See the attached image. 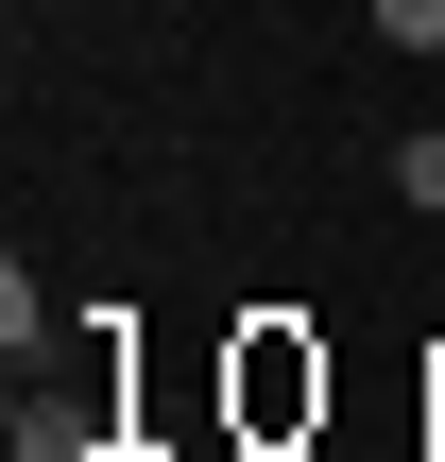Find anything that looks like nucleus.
I'll list each match as a JSON object with an SVG mask.
<instances>
[{
  "label": "nucleus",
  "mask_w": 445,
  "mask_h": 462,
  "mask_svg": "<svg viewBox=\"0 0 445 462\" xmlns=\"http://www.w3.org/2000/svg\"><path fill=\"white\" fill-rule=\"evenodd\" d=\"M223 411H240L257 446L326 429V343H309V326H240V377H223Z\"/></svg>",
  "instance_id": "f257e3e1"
},
{
  "label": "nucleus",
  "mask_w": 445,
  "mask_h": 462,
  "mask_svg": "<svg viewBox=\"0 0 445 462\" xmlns=\"http://www.w3.org/2000/svg\"><path fill=\"white\" fill-rule=\"evenodd\" d=\"M103 446H120L103 360H86V377H17V429H0V462H103Z\"/></svg>",
  "instance_id": "f03ea898"
},
{
  "label": "nucleus",
  "mask_w": 445,
  "mask_h": 462,
  "mask_svg": "<svg viewBox=\"0 0 445 462\" xmlns=\"http://www.w3.org/2000/svg\"><path fill=\"white\" fill-rule=\"evenodd\" d=\"M0 343H17V377H34V343H51V291H34V257H0Z\"/></svg>",
  "instance_id": "7ed1b4c3"
},
{
  "label": "nucleus",
  "mask_w": 445,
  "mask_h": 462,
  "mask_svg": "<svg viewBox=\"0 0 445 462\" xmlns=\"http://www.w3.org/2000/svg\"><path fill=\"white\" fill-rule=\"evenodd\" d=\"M394 206H429V223H445V120H429V137H394Z\"/></svg>",
  "instance_id": "20e7f679"
},
{
  "label": "nucleus",
  "mask_w": 445,
  "mask_h": 462,
  "mask_svg": "<svg viewBox=\"0 0 445 462\" xmlns=\"http://www.w3.org/2000/svg\"><path fill=\"white\" fill-rule=\"evenodd\" d=\"M377 17V51H445V0H360Z\"/></svg>",
  "instance_id": "39448f33"
},
{
  "label": "nucleus",
  "mask_w": 445,
  "mask_h": 462,
  "mask_svg": "<svg viewBox=\"0 0 445 462\" xmlns=\"http://www.w3.org/2000/svg\"><path fill=\"white\" fill-rule=\"evenodd\" d=\"M103 462H154V446H103Z\"/></svg>",
  "instance_id": "423d86ee"
},
{
  "label": "nucleus",
  "mask_w": 445,
  "mask_h": 462,
  "mask_svg": "<svg viewBox=\"0 0 445 462\" xmlns=\"http://www.w3.org/2000/svg\"><path fill=\"white\" fill-rule=\"evenodd\" d=\"M154 462H172V446H154Z\"/></svg>",
  "instance_id": "0eeeda50"
}]
</instances>
